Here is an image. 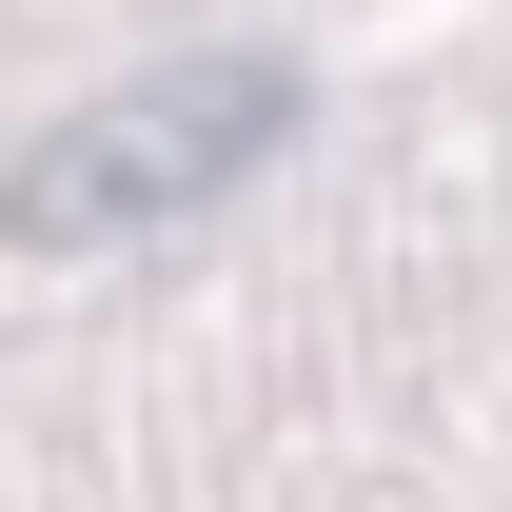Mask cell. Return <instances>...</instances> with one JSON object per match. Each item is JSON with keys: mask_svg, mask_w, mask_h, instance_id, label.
Instances as JSON below:
<instances>
[{"mask_svg": "<svg viewBox=\"0 0 512 512\" xmlns=\"http://www.w3.org/2000/svg\"><path fill=\"white\" fill-rule=\"evenodd\" d=\"M276 138H296V79H276V60H158V79H119V99H79V119L0 178V237H20V256L178 237L197 197H237Z\"/></svg>", "mask_w": 512, "mask_h": 512, "instance_id": "6da1fadb", "label": "cell"}]
</instances>
